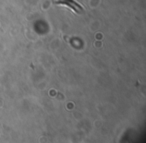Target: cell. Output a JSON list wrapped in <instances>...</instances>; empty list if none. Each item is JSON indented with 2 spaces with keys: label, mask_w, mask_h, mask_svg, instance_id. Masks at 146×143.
<instances>
[{
  "label": "cell",
  "mask_w": 146,
  "mask_h": 143,
  "mask_svg": "<svg viewBox=\"0 0 146 143\" xmlns=\"http://www.w3.org/2000/svg\"><path fill=\"white\" fill-rule=\"evenodd\" d=\"M55 3L56 4H63V5H66L67 7H69V8L72 9V11H75L76 13L78 12V10L76 9V7L74 6V5H76V6H80V5L76 4L74 1H72V0H55Z\"/></svg>",
  "instance_id": "obj_1"
}]
</instances>
